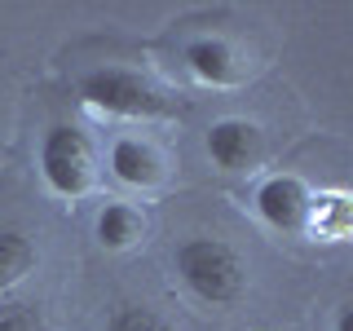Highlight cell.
<instances>
[{
  "label": "cell",
  "mask_w": 353,
  "mask_h": 331,
  "mask_svg": "<svg viewBox=\"0 0 353 331\" xmlns=\"http://www.w3.org/2000/svg\"><path fill=\"white\" fill-rule=\"evenodd\" d=\"M176 279L185 283V292L199 296L203 305H234L248 287V265H243L239 248L216 234H194L176 248Z\"/></svg>",
  "instance_id": "1"
},
{
  "label": "cell",
  "mask_w": 353,
  "mask_h": 331,
  "mask_svg": "<svg viewBox=\"0 0 353 331\" xmlns=\"http://www.w3.org/2000/svg\"><path fill=\"white\" fill-rule=\"evenodd\" d=\"M75 93L88 110H102L115 119H168L181 110L176 97H168L141 71H128V66H93L75 80Z\"/></svg>",
  "instance_id": "2"
},
{
  "label": "cell",
  "mask_w": 353,
  "mask_h": 331,
  "mask_svg": "<svg viewBox=\"0 0 353 331\" xmlns=\"http://www.w3.org/2000/svg\"><path fill=\"white\" fill-rule=\"evenodd\" d=\"M40 177L49 194L84 199L97 185V150L80 124H53L40 137Z\"/></svg>",
  "instance_id": "3"
},
{
  "label": "cell",
  "mask_w": 353,
  "mask_h": 331,
  "mask_svg": "<svg viewBox=\"0 0 353 331\" xmlns=\"http://www.w3.org/2000/svg\"><path fill=\"white\" fill-rule=\"evenodd\" d=\"M252 208L270 230H283V234H301L305 230V212H309V190L301 177L292 172H274L265 177L252 194Z\"/></svg>",
  "instance_id": "4"
},
{
  "label": "cell",
  "mask_w": 353,
  "mask_h": 331,
  "mask_svg": "<svg viewBox=\"0 0 353 331\" xmlns=\"http://www.w3.org/2000/svg\"><path fill=\"white\" fill-rule=\"evenodd\" d=\"M208 159L221 172H248L261 159V128L252 119H239V115L216 119L208 128Z\"/></svg>",
  "instance_id": "5"
},
{
  "label": "cell",
  "mask_w": 353,
  "mask_h": 331,
  "mask_svg": "<svg viewBox=\"0 0 353 331\" xmlns=\"http://www.w3.org/2000/svg\"><path fill=\"white\" fill-rule=\"evenodd\" d=\"M181 58H185V66H190L194 80H203V84H212V88H230V84L243 80L239 49L230 40H221V36H199V40H190L181 49Z\"/></svg>",
  "instance_id": "6"
},
{
  "label": "cell",
  "mask_w": 353,
  "mask_h": 331,
  "mask_svg": "<svg viewBox=\"0 0 353 331\" xmlns=\"http://www.w3.org/2000/svg\"><path fill=\"white\" fill-rule=\"evenodd\" d=\"M110 172H115V181L132 185V190H154V185H163V159H159V150L141 137H119L115 146H110Z\"/></svg>",
  "instance_id": "7"
},
{
  "label": "cell",
  "mask_w": 353,
  "mask_h": 331,
  "mask_svg": "<svg viewBox=\"0 0 353 331\" xmlns=\"http://www.w3.org/2000/svg\"><path fill=\"white\" fill-rule=\"evenodd\" d=\"M349 230H353V203H349L345 190L309 194V212H305V230H301V234L323 239V243H345Z\"/></svg>",
  "instance_id": "8"
},
{
  "label": "cell",
  "mask_w": 353,
  "mask_h": 331,
  "mask_svg": "<svg viewBox=\"0 0 353 331\" xmlns=\"http://www.w3.org/2000/svg\"><path fill=\"white\" fill-rule=\"evenodd\" d=\"M36 265H40V248H36V239H31L27 230H18V225L0 230V292L18 287Z\"/></svg>",
  "instance_id": "9"
},
{
  "label": "cell",
  "mask_w": 353,
  "mask_h": 331,
  "mask_svg": "<svg viewBox=\"0 0 353 331\" xmlns=\"http://www.w3.org/2000/svg\"><path fill=\"white\" fill-rule=\"evenodd\" d=\"M141 230H146V221H141V212L132 203H106L102 212H97V221H93V234H97V243H102L106 252L132 248V243L141 239Z\"/></svg>",
  "instance_id": "10"
},
{
  "label": "cell",
  "mask_w": 353,
  "mask_h": 331,
  "mask_svg": "<svg viewBox=\"0 0 353 331\" xmlns=\"http://www.w3.org/2000/svg\"><path fill=\"white\" fill-rule=\"evenodd\" d=\"M106 331H176V327H172L154 305L124 301V305H115V309L106 314Z\"/></svg>",
  "instance_id": "11"
},
{
  "label": "cell",
  "mask_w": 353,
  "mask_h": 331,
  "mask_svg": "<svg viewBox=\"0 0 353 331\" xmlns=\"http://www.w3.org/2000/svg\"><path fill=\"white\" fill-rule=\"evenodd\" d=\"M0 331H44V314L31 301H9L0 305Z\"/></svg>",
  "instance_id": "12"
},
{
  "label": "cell",
  "mask_w": 353,
  "mask_h": 331,
  "mask_svg": "<svg viewBox=\"0 0 353 331\" xmlns=\"http://www.w3.org/2000/svg\"><path fill=\"white\" fill-rule=\"evenodd\" d=\"M336 331H353V309H349V305L336 314Z\"/></svg>",
  "instance_id": "13"
}]
</instances>
